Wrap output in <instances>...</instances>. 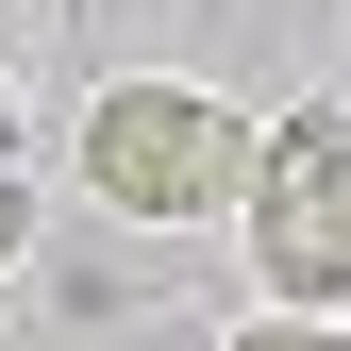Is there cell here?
Segmentation results:
<instances>
[{
  "label": "cell",
  "mask_w": 351,
  "mask_h": 351,
  "mask_svg": "<svg viewBox=\"0 0 351 351\" xmlns=\"http://www.w3.org/2000/svg\"><path fill=\"white\" fill-rule=\"evenodd\" d=\"M251 117L234 101H201V84H101L84 101V134H67V167H84V201H117V217H234L251 201Z\"/></svg>",
  "instance_id": "cell-1"
},
{
  "label": "cell",
  "mask_w": 351,
  "mask_h": 351,
  "mask_svg": "<svg viewBox=\"0 0 351 351\" xmlns=\"http://www.w3.org/2000/svg\"><path fill=\"white\" fill-rule=\"evenodd\" d=\"M234 217H251V268H268L285 318H335V301H351V117L335 101H285Z\"/></svg>",
  "instance_id": "cell-2"
},
{
  "label": "cell",
  "mask_w": 351,
  "mask_h": 351,
  "mask_svg": "<svg viewBox=\"0 0 351 351\" xmlns=\"http://www.w3.org/2000/svg\"><path fill=\"white\" fill-rule=\"evenodd\" d=\"M234 351H351V335H335V318H285V301H268V318H251Z\"/></svg>",
  "instance_id": "cell-3"
},
{
  "label": "cell",
  "mask_w": 351,
  "mask_h": 351,
  "mask_svg": "<svg viewBox=\"0 0 351 351\" xmlns=\"http://www.w3.org/2000/svg\"><path fill=\"white\" fill-rule=\"evenodd\" d=\"M17 251H34V184L0 167V268H17Z\"/></svg>",
  "instance_id": "cell-4"
},
{
  "label": "cell",
  "mask_w": 351,
  "mask_h": 351,
  "mask_svg": "<svg viewBox=\"0 0 351 351\" xmlns=\"http://www.w3.org/2000/svg\"><path fill=\"white\" fill-rule=\"evenodd\" d=\"M0 167H17V84H0Z\"/></svg>",
  "instance_id": "cell-5"
}]
</instances>
